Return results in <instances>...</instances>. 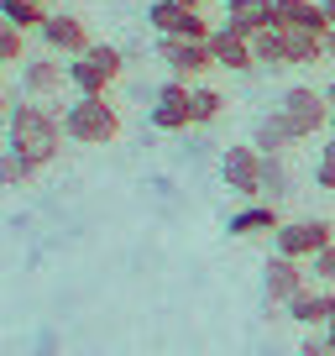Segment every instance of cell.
<instances>
[{
    "instance_id": "cell-1",
    "label": "cell",
    "mask_w": 335,
    "mask_h": 356,
    "mask_svg": "<svg viewBox=\"0 0 335 356\" xmlns=\"http://www.w3.org/2000/svg\"><path fill=\"white\" fill-rule=\"evenodd\" d=\"M63 142H68L63 115H58L47 100H16L11 105V115H6V147H16L37 173L63 152Z\"/></svg>"
},
{
    "instance_id": "cell-2",
    "label": "cell",
    "mask_w": 335,
    "mask_h": 356,
    "mask_svg": "<svg viewBox=\"0 0 335 356\" xmlns=\"http://www.w3.org/2000/svg\"><path fill=\"white\" fill-rule=\"evenodd\" d=\"M63 131H68V142L105 147V142L121 136V111H115L111 95H79V100L63 111Z\"/></svg>"
},
{
    "instance_id": "cell-3",
    "label": "cell",
    "mask_w": 335,
    "mask_h": 356,
    "mask_svg": "<svg viewBox=\"0 0 335 356\" xmlns=\"http://www.w3.org/2000/svg\"><path fill=\"white\" fill-rule=\"evenodd\" d=\"M121 74H126V53L111 47V42H95L90 53L68 58V84H74L79 95H105Z\"/></svg>"
},
{
    "instance_id": "cell-4",
    "label": "cell",
    "mask_w": 335,
    "mask_h": 356,
    "mask_svg": "<svg viewBox=\"0 0 335 356\" xmlns=\"http://www.w3.org/2000/svg\"><path fill=\"white\" fill-rule=\"evenodd\" d=\"M330 241H335V220H325V215L283 220L278 231H272V252H278V257H293V262H309V257H320Z\"/></svg>"
},
{
    "instance_id": "cell-5",
    "label": "cell",
    "mask_w": 335,
    "mask_h": 356,
    "mask_svg": "<svg viewBox=\"0 0 335 356\" xmlns=\"http://www.w3.org/2000/svg\"><path fill=\"white\" fill-rule=\"evenodd\" d=\"M147 121H152V131H168V136L189 131V126H194V84H189V79H168V84H157Z\"/></svg>"
},
{
    "instance_id": "cell-6",
    "label": "cell",
    "mask_w": 335,
    "mask_h": 356,
    "mask_svg": "<svg viewBox=\"0 0 335 356\" xmlns=\"http://www.w3.org/2000/svg\"><path fill=\"white\" fill-rule=\"evenodd\" d=\"M147 26L157 37H189V42H210V32H215L204 22V11H194L183 0H147Z\"/></svg>"
},
{
    "instance_id": "cell-7",
    "label": "cell",
    "mask_w": 335,
    "mask_h": 356,
    "mask_svg": "<svg viewBox=\"0 0 335 356\" xmlns=\"http://www.w3.org/2000/svg\"><path fill=\"white\" fill-rule=\"evenodd\" d=\"M278 111L288 115V126L299 131V142L330 126V100H325V89H309V84H293V89H283Z\"/></svg>"
},
{
    "instance_id": "cell-8",
    "label": "cell",
    "mask_w": 335,
    "mask_h": 356,
    "mask_svg": "<svg viewBox=\"0 0 335 356\" xmlns=\"http://www.w3.org/2000/svg\"><path fill=\"white\" fill-rule=\"evenodd\" d=\"M220 178L225 189L241 194V200H262V152L252 142H236L220 152Z\"/></svg>"
},
{
    "instance_id": "cell-9",
    "label": "cell",
    "mask_w": 335,
    "mask_h": 356,
    "mask_svg": "<svg viewBox=\"0 0 335 356\" xmlns=\"http://www.w3.org/2000/svg\"><path fill=\"white\" fill-rule=\"evenodd\" d=\"M157 58L168 63V79H199L215 68L210 42H189V37H157Z\"/></svg>"
},
{
    "instance_id": "cell-10",
    "label": "cell",
    "mask_w": 335,
    "mask_h": 356,
    "mask_svg": "<svg viewBox=\"0 0 335 356\" xmlns=\"http://www.w3.org/2000/svg\"><path fill=\"white\" fill-rule=\"evenodd\" d=\"M42 47L58 53V58H79V53H90V47H95V37H90V26H84V16L53 11L47 26H42Z\"/></svg>"
},
{
    "instance_id": "cell-11",
    "label": "cell",
    "mask_w": 335,
    "mask_h": 356,
    "mask_svg": "<svg viewBox=\"0 0 335 356\" xmlns=\"http://www.w3.org/2000/svg\"><path fill=\"white\" fill-rule=\"evenodd\" d=\"M210 53H215V68H231V74H252V68H257L252 37H241L236 26H225V22L210 32Z\"/></svg>"
},
{
    "instance_id": "cell-12",
    "label": "cell",
    "mask_w": 335,
    "mask_h": 356,
    "mask_svg": "<svg viewBox=\"0 0 335 356\" xmlns=\"http://www.w3.org/2000/svg\"><path fill=\"white\" fill-rule=\"evenodd\" d=\"M262 293H268V304H288L293 293H304V262L272 252L262 262Z\"/></svg>"
},
{
    "instance_id": "cell-13",
    "label": "cell",
    "mask_w": 335,
    "mask_h": 356,
    "mask_svg": "<svg viewBox=\"0 0 335 356\" xmlns=\"http://www.w3.org/2000/svg\"><path fill=\"white\" fill-rule=\"evenodd\" d=\"M63 84H68V63H58V58H26L22 63V95L26 100H47Z\"/></svg>"
},
{
    "instance_id": "cell-14",
    "label": "cell",
    "mask_w": 335,
    "mask_h": 356,
    "mask_svg": "<svg viewBox=\"0 0 335 356\" xmlns=\"http://www.w3.org/2000/svg\"><path fill=\"white\" fill-rule=\"evenodd\" d=\"M252 147H257L262 157H288L293 147H299V131L288 126V115H283V111H268L257 121V131H252Z\"/></svg>"
},
{
    "instance_id": "cell-15",
    "label": "cell",
    "mask_w": 335,
    "mask_h": 356,
    "mask_svg": "<svg viewBox=\"0 0 335 356\" xmlns=\"http://www.w3.org/2000/svg\"><path fill=\"white\" fill-rule=\"evenodd\" d=\"M225 26H236L241 37H257L278 26V11H272V0H225Z\"/></svg>"
},
{
    "instance_id": "cell-16",
    "label": "cell",
    "mask_w": 335,
    "mask_h": 356,
    "mask_svg": "<svg viewBox=\"0 0 335 356\" xmlns=\"http://www.w3.org/2000/svg\"><path fill=\"white\" fill-rule=\"evenodd\" d=\"M278 225H283L278 204H268V200H246L241 210L225 220V231H231V236H272Z\"/></svg>"
},
{
    "instance_id": "cell-17",
    "label": "cell",
    "mask_w": 335,
    "mask_h": 356,
    "mask_svg": "<svg viewBox=\"0 0 335 356\" xmlns=\"http://www.w3.org/2000/svg\"><path fill=\"white\" fill-rule=\"evenodd\" d=\"M278 11V26H299V32H330V16H325L320 0H272Z\"/></svg>"
},
{
    "instance_id": "cell-18",
    "label": "cell",
    "mask_w": 335,
    "mask_h": 356,
    "mask_svg": "<svg viewBox=\"0 0 335 356\" xmlns=\"http://www.w3.org/2000/svg\"><path fill=\"white\" fill-rule=\"evenodd\" d=\"M283 309L293 314V325H325L335 314V289H304V293H293L288 304H283Z\"/></svg>"
},
{
    "instance_id": "cell-19",
    "label": "cell",
    "mask_w": 335,
    "mask_h": 356,
    "mask_svg": "<svg viewBox=\"0 0 335 356\" xmlns=\"http://www.w3.org/2000/svg\"><path fill=\"white\" fill-rule=\"evenodd\" d=\"M47 16H53V11H47L42 0H0V22L22 26V32H42Z\"/></svg>"
},
{
    "instance_id": "cell-20",
    "label": "cell",
    "mask_w": 335,
    "mask_h": 356,
    "mask_svg": "<svg viewBox=\"0 0 335 356\" xmlns=\"http://www.w3.org/2000/svg\"><path fill=\"white\" fill-rule=\"evenodd\" d=\"M283 42H288V63L293 68H309L325 58V37L320 32H299V26H283Z\"/></svg>"
},
{
    "instance_id": "cell-21",
    "label": "cell",
    "mask_w": 335,
    "mask_h": 356,
    "mask_svg": "<svg viewBox=\"0 0 335 356\" xmlns=\"http://www.w3.org/2000/svg\"><path fill=\"white\" fill-rule=\"evenodd\" d=\"M252 53H257V68H288V42H283V26L257 32V37H252Z\"/></svg>"
},
{
    "instance_id": "cell-22",
    "label": "cell",
    "mask_w": 335,
    "mask_h": 356,
    "mask_svg": "<svg viewBox=\"0 0 335 356\" xmlns=\"http://www.w3.org/2000/svg\"><path fill=\"white\" fill-rule=\"evenodd\" d=\"M288 189H293V178H288V157H262V200L278 204Z\"/></svg>"
},
{
    "instance_id": "cell-23",
    "label": "cell",
    "mask_w": 335,
    "mask_h": 356,
    "mask_svg": "<svg viewBox=\"0 0 335 356\" xmlns=\"http://www.w3.org/2000/svg\"><path fill=\"white\" fill-rule=\"evenodd\" d=\"M225 115V95L215 84H194V126H215Z\"/></svg>"
},
{
    "instance_id": "cell-24",
    "label": "cell",
    "mask_w": 335,
    "mask_h": 356,
    "mask_svg": "<svg viewBox=\"0 0 335 356\" xmlns=\"http://www.w3.org/2000/svg\"><path fill=\"white\" fill-rule=\"evenodd\" d=\"M32 173H37V168L26 163L16 147H6V152H0V184H6V189H22V184H32Z\"/></svg>"
},
{
    "instance_id": "cell-25",
    "label": "cell",
    "mask_w": 335,
    "mask_h": 356,
    "mask_svg": "<svg viewBox=\"0 0 335 356\" xmlns=\"http://www.w3.org/2000/svg\"><path fill=\"white\" fill-rule=\"evenodd\" d=\"M0 63H26V32L0 22Z\"/></svg>"
},
{
    "instance_id": "cell-26",
    "label": "cell",
    "mask_w": 335,
    "mask_h": 356,
    "mask_svg": "<svg viewBox=\"0 0 335 356\" xmlns=\"http://www.w3.org/2000/svg\"><path fill=\"white\" fill-rule=\"evenodd\" d=\"M314 184H320L325 194H335V136H325V147H320V163H314Z\"/></svg>"
},
{
    "instance_id": "cell-27",
    "label": "cell",
    "mask_w": 335,
    "mask_h": 356,
    "mask_svg": "<svg viewBox=\"0 0 335 356\" xmlns=\"http://www.w3.org/2000/svg\"><path fill=\"white\" fill-rule=\"evenodd\" d=\"M309 267H314V278H320L325 289H335V241L325 246L320 257H309Z\"/></svg>"
},
{
    "instance_id": "cell-28",
    "label": "cell",
    "mask_w": 335,
    "mask_h": 356,
    "mask_svg": "<svg viewBox=\"0 0 335 356\" xmlns=\"http://www.w3.org/2000/svg\"><path fill=\"white\" fill-rule=\"evenodd\" d=\"M299 356H335V351H330L325 341H304V346H299Z\"/></svg>"
},
{
    "instance_id": "cell-29",
    "label": "cell",
    "mask_w": 335,
    "mask_h": 356,
    "mask_svg": "<svg viewBox=\"0 0 335 356\" xmlns=\"http://www.w3.org/2000/svg\"><path fill=\"white\" fill-rule=\"evenodd\" d=\"M325 58H330V63H335V26H330V32H325Z\"/></svg>"
},
{
    "instance_id": "cell-30",
    "label": "cell",
    "mask_w": 335,
    "mask_h": 356,
    "mask_svg": "<svg viewBox=\"0 0 335 356\" xmlns=\"http://www.w3.org/2000/svg\"><path fill=\"white\" fill-rule=\"evenodd\" d=\"M325 346H330V351H335V314H330V320H325Z\"/></svg>"
},
{
    "instance_id": "cell-31",
    "label": "cell",
    "mask_w": 335,
    "mask_h": 356,
    "mask_svg": "<svg viewBox=\"0 0 335 356\" xmlns=\"http://www.w3.org/2000/svg\"><path fill=\"white\" fill-rule=\"evenodd\" d=\"M325 100H330V111H335V79H330V84H325Z\"/></svg>"
},
{
    "instance_id": "cell-32",
    "label": "cell",
    "mask_w": 335,
    "mask_h": 356,
    "mask_svg": "<svg viewBox=\"0 0 335 356\" xmlns=\"http://www.w3.org/2000/svg\"><path fill=\"white\" fill-rule=\"evenodd\" d=\"M320 6H325V16H330V26H335V0H320Z\"/></svg>"
},
{
    "instance_id": "cell-33",
    "label": "cell",
    "mask_w": 335,
    "mask_h": 356,
    "mask_svg": "<svg viewBox=\"0 0 335 356\" xmlns=\"http://www.w3.org/2000/svg\"><path fill=\"white\" fill-rule=\"evenodd\" d=\"M0 115H11V105H6V89H0Z\"/></svg>"
},
{
    "instance_id": "cell-34",
    "label": "cell",
    "mask_w": 335,
    "mask_h": 356,
    "mask_svg": "<svg viewBox=\"0 0 335 356\" xmlns=\"http://www.w3.org/2000/svg\"><path fill=\"white\" fill-rule=\"evenodd\" d=\"M183 6H194V11H199V6H204V0H183Z\"/></svg>"
},
{
    "instance_id": "cell-35",
    "label": "cell",
    "mask_w": 335,
    "mask_h": 356,
    "mask_svg": "<svg viewBox=\"0 0 335 356\" xmlns=\"http://www.w3.org/2000/svg\"><path fill=\"white\" fill-rule=\"evenodd\" d=\"M330 126H335V111H330Z\"/></svg>"
},
{
    "instance_id": "cell-36",
    "label": "cell",
    "mask_w": 335,
    "mask_h": 356,
    "mask_svg": "<svg viewBox=\"0 0 335 356\" xmlns=\"http://www.w3.org/2000/svg\"><path fill=\"white\" fill-rule=\"evenodd\" d=\"M42 6H47V0H42Z\"/></svg>"
}]
</instances>
